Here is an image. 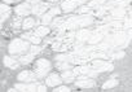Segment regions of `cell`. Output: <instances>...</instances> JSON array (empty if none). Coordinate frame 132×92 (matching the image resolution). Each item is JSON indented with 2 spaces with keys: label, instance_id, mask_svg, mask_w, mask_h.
I'll return each mask as SVG.
<instances>
[{
  "label": "cell",
  "instance_id": "obj_16",
  "mask_svg": "<svg viewBox=\"0 0 132 92\" xmlns=\"http://www.w3.org/2000/svg\"><path fill=\"white\" fill-rule=\"evenodd\" d=\"M62 78H63L65 80H68V82H71L73 75H71V73H63V74H62Z\"/></svg>",
  "mask_w": 132,
  "mask_h": 92
},
{
  "label": "cell",
  "instance_id": "obj_5",
  "mask_svg": "<svg viewBox=\"0 0 132 92\" xmlns=\"http://www.w3.org/2000/svg\"><path fill=\"white\" fill-rule=\"evenodd\" d=\"M16 12H17V14H20V16H26V14L30 13V5H29V4L18 5V7L16 8Z\"/></svg>",
  "mask_w": 132,
  "mask_h": 92
},
{
  "label": "cell",
  "instance_id": "obj_11",
  "mask_svg": "<svg viewBox=\"0 0 132 92\" xmlns=\"http://www.w3.org/2000/svg\"><path fill=\"white\" fill-rule=\"evenodd\" d=\"M48 31H49V30H48L47 27H39V29L35 31V34H36L38 36H40V38H42V36L47 35V34H48Z\"/></svg>",
  "mask_w": 132,
  "mask_h": 92
},
{
  "label": "cell",
  "instance_id": "obj_21",
  "mask_svg": "<svg viewBox=\"0 0 132 92\" xmlns=\"http://www.w3.org/2000/svg\"><path fill=\"white\" fill-rule=\"evenodd\" d=\"M38 91H45V87L44 86H38Z\"/></svg>",
  "mask_w": 132,
  "mask_h": 92
},
{
  "label": "cell",
  "instance_id": "obj_7",
  "mask_svg": "<svg viewBox=\"0 0 132 92\" xmlns=\"http://www.w3.org/2000/svg\"><path fill=\"white\" fill-rule=\"evenodd\" d=\"M45 9H47V5H45V4H39V5H35V7L32 8V12H34L35 14H40V13H43Z\"/></svg>",
  "mask_w": 132,
  "mask_h": 92
},
{
  "label": "cell",
  "instance_id": "obj_18",
  "mask_svg": "<svg viewBox=\"0 0 132 92\" xmlns=\"http://www.w3.org/2000/svg\"><path fill=\"white\" fill-rule=\"evenodd\" d=\"M20 25H21V20H20V18H16L14 22H13V26H14V27H18Z\"/></svg>",
  "mask_w": 132,
  "mask_h": 92
},
{
  "label": "cell",
  "instance_id": "obj_19",
  "mask_svg": "<svg viewBox=\"0 0 132 92\" xmlns=\"http://www.w3.org/2000/svg\"><path fill=\"white\" fill-rule=\"evenodd\" d=\"M39 51H40L39 47H32V48H31V53H32V55H36Z\"/></svg>",
  "mask_w": 132,
  "mask_h": 92
},
{
  "label": "cell",
  "instance_id": "obj_12",
  "mask_svg": "<svg viewBox=\"0 0 132 92\" xmlns=\"http://www.w3.org/2000/svg\"><path fill=\"white\" fill-rule=\"evenodd\" d=\"M9 13H11L9 7H7V5H2V17H3V21L7 18V14H9Z\"/></svg>",
  "mask_w": 132,
  "mask_h": 92
},
{
  "label": "cell",
  "instance_id": "obj_9",
  "mask_svg": "<svg viewBox=\"0 0 132 92\" xmlns=\"http://www.w3.org/2000/svg\"><path fill=\"white\" fill-rule=\"evenodd\" d=\"M54 13H58V9H53L52 12H49V13H47V14H45V17L43 18V22H44V24H47V22H49V21L52 20V17H53V14H54Z\"/></svg>",
  "mask_w": 132,
  "mask_h": 92
},
{
  "label": "cell",
  "instance_id": "obj_8",
  "mask_svg": "<svg viewBox=\"0 0 132 92\" xmlns=\"http://www.w3.org/2000/svg\"><path fill=\"white\" fill-rule=\"evenodd\" d=\"M5 65L9 66V67H12V69H14V67L18 66V61H16V58H9V57H7V58H5Z\"/></svg>",
  "mask_w": 132,
  "mask_h": 92
},
{
  "label": "cell",
  "instance_id": "obj_14",
  "mask_svg": "<svg viewBox=\"0 0 132 92\" xmlns=\"http://www.w3.org/2000/svg\"><path fill=\"white\" fill-rule=\"evenodd\" d=\"M32 56H34L32 53H31V55H27V56H23V57L21 58V62H22V64H29V62L32 60Z\"/></svg>",
  "mask_w": 132,
  "mask_h": 92
},
{
  "label": "cell",
  "instance_id": "obj_2",
  "mask_svg": "<svg viewBox=\"0 0 132 92\" xmlns=\"http://www.w3.org/2000/svg\"><path fill=\"white\" fill-rule=\"evenodd\" d=\"M48 69H49V62H48L47 60L40 58V60L36 62V75H38V76H44V75L47 74Z\"/></svg>",
  "mask_w": 132,
  "mask_h": 92
},
{
  "label": "cell",
  "instance_id": "obj_10",
  "mask_svg": "<svg viewBox=\"0 0 132 92\" xmlns=\"http://www.w3.org/2000/svg\"><path fill=\"white\" fill-rule=\"evenodd\" d=\"M75 4H77V3H75V2H71V0H70V2H66V3H63V5H62V7H63V11L68 12V11L73 9Z\"/></svg>",
  "mask_w": 132,
  "mask_h": 92
},
{
  "label": "cell",
  "instance_id": "obj_3",
  "mask_svg": "<svg viewBox=\"0 0 132 92\" xmlns=\"http://www.w3.org/2000/svg\"><path fill=\"white\" fill-rule=\"evenodd\" d=\"M18 79L22 82H30V80H34V74L30 73V70H25L18 75Z\"/></svg>",
  "mask_w": 132,
  "mask_h": 92
},
{
  "label": "cell",
  "instance_id": "obj_17",
  "mask_svg": "<svg viewBox=\"0 0 132 92\" xmlns=\"http://www.w3.org/2000/svg\"><path fill=\"white\" fill-rule=\"evenodd\" d=\"M75 73H77V74H80V73L86 74V73H88V67H86V66H83V67H79V69H77V70H75Z\"/></svg>",
  "mask_w": 132,
  "mask_h": 92
},
{
  "label": "cell",
  "instance_id": "obj_6",
  "mask_svg": "<svg viewBox=\"0 0 132 92\" xmlns=\"http://www.w3.org/2000/svg\"><path fill=\"white\" fill-rule=\"evenodd\" d=\"M77 84H78L79 87H82V88H89V87L93 86V80H92V79H82V80H79Z\"/></svg>",
  "mask_w": 132,
  "mask_h": 92
},
{
  "label": "cell",
  "instance_id": "obj_4",
  "mask_svg": "<svg viewBox=\"0 0 132 92\" xmlns=\"http://www.w3.org/2000/svg\"><path fill=\"white\" fill-rule=\"evenodd\" d=\"M61 80H62V79H61L57 74H52L51 76H48V79H47V84L51 86V87H54V86L60 84Z\"/></svg>",
  "mask_w": 132,
  "mask_h": 92
},
{
  "label": "cell",
  "instance_id": "obj_20",
  "mask_svg": "<svg viewBox=\"0 0 132 92\" xmlns=\"http://www.w3.org/2000/svg\"><path fill=\"white\" fill-rule=\"evenodd\" d=\"M56 91H62V92H68L69 91V88L68 87H58Z\"/></svg>",
  "mask_w": 132,
  "mask_h": 92
},
{
  "label": "cell",
  "instance_id": "obj_1",
  "mask_svg": "<svg viewBox=\"0 0 132 92\" xmlns=\"http://www.w3.org/2000/svg\"><path fill=\"white\" fill-rule=\"evenodd\" d=\"M26 48H27V44L23 43L22 40L17 39V40L12 42V44H11V47H9V52H11V53H21V52H23Z\"/></svg>",
  "mask_w": 132,
  "mask_h": 92
},
{
  "label": "cell",
  "instance_id": "obj_15",
  "mask_svg": "<svg viewBox=\"0 0 132 92\" xmlns=\"http://www.w3.org/2000/svg\"><path fill=\"white\" fill-rule=\"evenodd\" d=\"M114 86H117V80H109V82H106L105 84H104V88L105 89H108V88H111V87H114Z\"/></svg>",
  "mask_w": 132,
  "mask_h": 92
},
{
  "label": "cell",
  "instance_id": "obj_13",
  "mask_svg": "<svg viewBox=\"0 0 132 92\" xmlns=\"http://www.w3.org/2000/svg\"><path fill=\"white\" fill-rule=\"evenodd\" d=\"M32 26H34V20L32 18H27L23 22V29H31Z\"/></svg>",
  "mask_w": 132,
  "mask_h": 92
}]
</instances>
